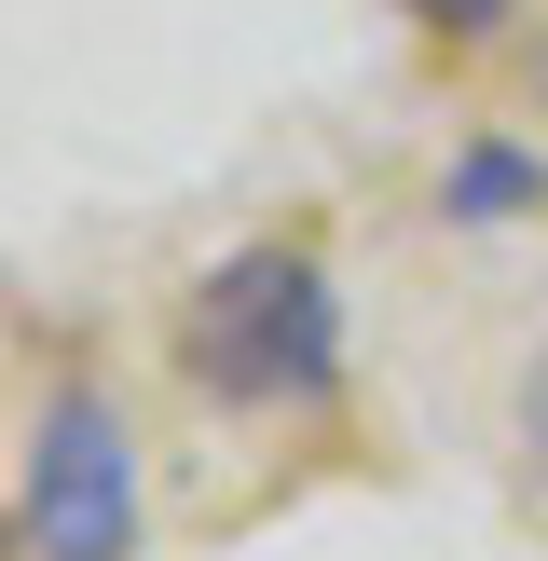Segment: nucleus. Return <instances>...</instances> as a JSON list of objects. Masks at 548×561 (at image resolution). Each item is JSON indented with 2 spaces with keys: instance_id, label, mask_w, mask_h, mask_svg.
Masks as SVG:
<instances>
[{
  "instance_id": "1",
  "label": "nucleus",
  "mask_w": 548,
  "mask_h": 561,
  "mask_svg": "<svg viewBox=\"0 0 548 561\" xmlns=\"http://www.w3.org/2000/svg\"><path fill=\"white\" fill-rule=\"evenodd\" d=\"M179 383L219 411H316L343 383V288L316 247H233L179 301Z\"/></svg>"
},
{
  "instance_id": "2",
  "label": "nucleus",
  "mask_w": 548,
  "mask_h": 561,
  "mask_svg": "<svg viewBox=\"0 0 548 561\" xmlns=\"http://www.w3.org/2000/svg\"><path fill=\"white\" fill-rule=\"evenodd\" d=\"M137 520H151V493H137L124 411L96 383H69L14 466V561H137Z\"/></svg>"
},
{
  "instance_id": "3",
  "label": "nucleus",
  "mask_w": 548,
  "mask_h": 561,
  "mask_svg": "<svg viewBox=\"0 0 548 561\" xmlns=\"http://www.w3.org/2000/svg\"><path fill=\"white\" fill-rule=\"evenodd\" d=\"M453 206L466 219H480V206H535V164H521V151H466L453 164Z\"/></svg>"
},
{
  "instance_id": "4",
  "label": "nucleus",
  "mask_w": 548,
  "mask_h": 561,
  "mask_svg": "<svg viewBox=\"0 0 548 561\" xmlns=\"http://www.w3.org/2000/svg\"><path fill=\"white\" fill-rule=\"evenodd\" d=\"M521 453L548 466V356H535V383H521Z\"/></svg>"
},
{
  "instance_id": "5",
  "label": "nucleus",
  "mask_w": 548,
  "mask_h": 561,
  "mask_svg": "<svg viewBox=\"0 0 548 561\" xmlns=\"http://www.w3.org/2000/svg\"><path fill=\"white\" fill-rule=\"evenodd\" d=\"M425 14H438V27H493V0H425Z\"/></svg>"
}]
</instances>
